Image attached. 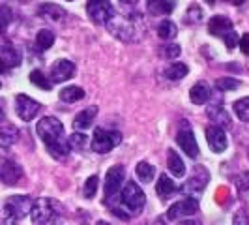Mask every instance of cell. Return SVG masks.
I'll use <instances>...</instances> for the list:
<instances>
[{
  "label": "cell",
  "instance_id": "cell-34",
  "mask_svg": "<svg viewBox=\"0 0 249 225\" xmlns=\"http://www.w3.org/2000/svg\"><path fill=\"white\" fill-rule=\"evenodd\" d=\"M98 175H92L87 178V182H85V188H83V193H85V197L87 199H94V195H96V191H98Z\"/></svg>",
  "mask_w": 249,
  "mask_h": 225
},
{
  "label": "cell",
  "instance_id": "cell-24",
  "mask_svg": "<svg viewBox=\"0 0 249 225\" xmlns=\"http://www.w3.org/2000/svg\"><path fill=\"white\" fill-rule=\"evenodd\" d=\"M146 8L152 15H167L175 10L173 0H146Z\"/></svg>",
  "mask_w": 249,
  "mask_h": 225
},
{
  "label": "cell",
  "instance_id": "cell-13",
  "mask_svg": "<svg viewBox=\"0 0 249 225\" xmlns=\"http://www.w3.org/2000/svg\"><path fill=\"white\" fill-rule=\"evenodd\" d=\"M21 64V53L13 47L10 41H4L0 45V74L17 68Z\"/></svg>",
  "mask_w": 249,
  "mask_h": 225
},
{
  "label": "cell",
  "instance_id": "cell-19",
  "mask_svg": "<svg viewBox=\"0 0 249 225\" xmlns=\"http://www.w3.org/2000/svg\"><path fill=\"white\" fill-rule=\"evenodd\" d=\"M96 116H98V107H96V105H90V107L83 109V111L75 116L73 128L75 130H79V131H85L87 128H90V126L94 124Z\"/></svg>",
  "mask_w": 249,
  "mask_h": 225
},
{
  "label": "cell",
  "instance_id": "cell-17",
  "mask_svg": "<svg viewBox=\"0 0 249 225\" xmlns=\"http://www.w3.org/2000/svg\"><path fill=\"white\" fill-rule=\"evenodd\" d=\"M232 30H234L232 21L229 17H225V15H213L212 19H210V23H208V32L212 36L225 38L229 32H232Z\"/></svg>",
  "mask_w": 249,
  "mask_h": 225
},
{
  "label": "cell",
  "instance_id": "cell-22",
  "mask_svg": "<svg viewBox=\"0 0 249 225\" xmlns=\"http://www.w3.org/2000/svg\"><path fill=\"white\" fill-rule=\"evenodd\" d=\"M176 189H178V186L175 184V180L169 175L161 173V175H160V180H158V186H156L158 195H160L161 199H169L173 193H176Z\"/></svg>",
  "mask_w": 249,
  "mask_h": 225
},
{
  "label": "cell",
  "instance_id": "cell-8",
  "mask_svg": "<svg viewBox=\"0 0 249 225\" xmlns=\"http://www.w3.org/2000/svg\"><path fill=\"white\" fill-rule=\"evenodd\" d=\"M125 169L122 165H114L109 169V173L105 176V205L109 206L112 201L118 197L120 189H122V180H124Z\"/></svg>",
  "mask_w": 249,
  "mask_h": 225
},
{
  "label": "cell",
  "instance_id": "cell-21",
  "mask_svg": "<svg viewBox=\"0 0 249 225\" xmlns=\"http://www.w3.org/2000/svg\"><path fill=\"white\" fill-rule=\"evenodd\" d=\"M208 118L212 120V126H217V128H229L231 126V116L229 112L225 111L221 105H213L208 109Z\"/></svg>",
  "mask_w": 249,
  "mask_h": 225
},
{
  "label": "cell",
  "instance_id": "cell-33",
  "mask_svg": "<svg viewBox=\"0 0 249 225\" xmlns=\"http://www.w3.org/2000/svg\"><path fill=\"white\" fill-rule=\"evenodd\" d=\"M87 143H88V137L87 133H83V131H77V133L70 135V139H68L70 150H83L87 147Z\"/></svg>",
  "mask_w": 249,
  "mask_h": 225
},
{
  "label": "cell",
  "instance_id": "cell-2",
  "mask_svg": "<svg viewBox=\"0 0 249 225\" xmlns=\"http://www.w3.org/2000/svg\"><path fill=\"white\" fill-rule=\"evenodd\" d=\"M144 205H146V195H144V191L139 188L137 182L129 180V182H125V186L120 189L118 197L114 199V205H111L109 208H111L116 216H120L122 220H129V218L139 216V214L142 212Z\"/></svg>",
  "mask_w": 249,
  "mask_h": 225
},
{
  "label": "cell",
  "instance_id": "cell-14",
  "mask_svg": "<svg viewBox=\"0 0 249 225\" xmlns=\"http://www.w3.org/2000/svg\"><path fill=\"white\" fill-rule=\"evenodd\" d=\"M23 176V169L17 162H13L10 158L0 160V180L8 186H13L19 182V178Z\"/></svg>",
  "mask_w": 249,
  "mask_h": 225
},
{
  "label": "cell",
  "instance_id": "cell-16",
  "mask_svg": "<svg viewBox=\"0 0 249 225\" xmlns=\"http://www.w3.org/2000/svg\"><path fill=\"white\" fill-rule=\"evenodd\" d=\"M206 141H208V147L212 152L215 154H221L225 152L227 149V133H225V130L221 128H217V126H208L206 128Z\"/></svg>",
  "mask_w": 249,
  "mask_h": 225
},
{
  "label": "cell",
  "instance_id": "cell-32",
  "mask_svg": "<svg viewBox=\"0 0 249 225\" xmlns=\"http://www.w3.org/2000/svg\"><path fill=\"white\" fill-rule=\"evenodd\" d=\"M30 81H32V85H36V87L41 88V90H51V88H53L51 81L45 77V74L39 72V70H34V72L30 74Z\"/></svg>",
  "mask_w": 249,
  "mask_h": 225
},
{
  "label": "cell",
  "instance_id": "cell-35",
  "mask_svg": "<svg viewBox=\"0 0 249 225\" xmlns=\"http://www.w3.org/2000/svg\"><path fill=\"white\" fill-rule=\"evenodd\" d=\"M186 19L189 25H199L200 21H202V10L199 8V4H191L187 8Z\"/></svg>",
  "mask_w": 249,
  "mask_h": 225
},
{
  "label": "cell",
  "instance_id": "cell-6",
  "mask_svg": "<svg viewBox=\"0 0 249 225\" xmlns=\"http://www.w3.org/2000/svg\"><path fill=\"white\" fill-rule=\"evenodd\" d=\"M122 141V133L116 130H105V128H96L94 137H92V150L98 154H107L114 147H118Z\"/></svg>",
  "mask_w": 249,
  "mask_h": 225
},
{
  "label": "cell",
  "instance_id": "cell-43",
  "mask_svg": "<svg viewBox=\"0 0 249 225\" xmlns=\"http://www.w3.org/2000/svg\"><path fill=\"white\" fill-rule=\"evenodd\" d=\"M118 2H120L122 6H125V8H133L139 0H118Z\"/></svg>",
  "mask_w": 249,
  "mask_h": 225
},
{
  "label": "cell",
  "instance_id": "cell-49",
  "mask_svg": "<svg viewBox=\"0 0 249 225\" xmlns=\"http://www.w3.org/2000/svg\"><path fill=\"white\" fill-rule=\"evenodd\" d=\"M0 87H2V83H0Z\"/></svg>",
  "mask_w": 249,
  "mask_h": 225
},
{
  "label": "cell",
  "instance_id": "cell-36",
  "mask_svg": "<svg viewBox=\"0 0 249 225\" xmlns=\"http://www.w3.org/2000/svg\"><path fill=\"white\" fill-rule=\"evenodd\" d=\"M215 87L221 92H229V90H236L240 87V83H238L236 79H232V77H221V79L215 81Z\"/></svg>",
  "mask_w": 249,
  "mask_h": 225
},
{
  "label": "cell",
  "instance_id": "cell-41",
  "mask_svg": "<svg viewBox=\"0 0 249 225\" xmlns=\"http://www.w3.org/2000/svg\"><path fill=\"white\" fill-rule=\"evenodd\" d=\"M234 225H249V214L246 210H238L234 214Z\"/></svg>",
  "mask_w": 249,
  "mask_h": 225
},
{
  "label": "cell",
  "instance_id": "cell-38",
  "mask_svg": "<svg viewBox=\"0 0 249 225\" xmlns=\"http://www.w3.org/2000/svg\"><path fill=\"white\" fill-rule=\"evenodd\" d=\"M234 182H236V186H238V191H240L242 195H248L249 193V173L238 175L236 178H234Z\"/></svg>",
  "mask_w": 249,
  "mask_h": 225
},
{
  "label": "cell",
  "instance_id": "cell-30",
  "mask_svg": "<svg viewBox=\"0 0 249 225\" xmlns=\"http://www.w3.org/2000/svg\"><path fill=\"white\" fill-rule=\"evenodd\" d=\"M158 34L161 39H173L178 34V26L173 21H163L161 25L158 26Z\"/></svg>",
  "mask_w": 249,
  "mask_h": 225
},
{
  "label": "cell",
  "instance_id": "cell-26",
  "mask_svg": "<svg viewBox=\"0 0 249 225\" xmlns=\"http://www.w3.org/2000/svg\"><path fill=\"white\" fill-rule=\"evenodd\" d=\"M19 139V130L13 124L0 126V143L2 145H13Z\"/></svg>",
  "mask_w": 249,
  "mask_h": 225
},
{
  "label": "cell",
  "instance_id": "cell-5",
  "mask_svg": "<svg viewBox=\"0 0 249 225\" xmlns=\"http://www.w3.org/2000/svg\"><path fill=\"white\" fill-rule=\"evenodd\" d=\"M32 222L36 225H49L53 224L58 216H60V203L56 199H49V197H41V199L34 201L32 205Z\"/></svg>",
  "mask_w": 249,
  "mask_h": 225
},
{
  "label": "cell",
  "instance_id": "cell-9",
  "mask_svg": "<svg viewBox=\"0 0 249 225\" xmlns=\"http://www.w3.org/2000/svg\"><path fill=\"white\" fill-rule=\"evenodd\" d=\"M208 180H210L208 171L199 165V167H195V171H193L191 178L182 186V193H184V195H189L191 199H197L200 193L204 191V188H206V184H208Z\"/></svg>",
  "mask_w": 249,
  "mask_h": 225
},
{
  "label": "cell",
  "instance_id": "cell-18",
  "mask_svg": "<svg viewBox=\"0 0 249 225\" xmlns=\"http://www.w3.org/2000/svg\"><path fill=\"white\" fill-rule=\"evenodd\" d=\"M37 15L49 23H60L62 19H66V10L56 4H41L37 10Z\"/></svg>",
  "mask_w": 249,
  "mask_h": 225
},
{
  "label": "cell",
  "instance_id": "cell-11",
  "mask_svg": "<svg viewBox=\"0 0 249 225\" xmlns=\"http://www.w3.org/2000/svg\"><path fill=\"white\" fill-rule=\"evenodd\" d=\"M39 109H41V105L36 100H32L30 96H26V94H17L15 96V112L19 114L21 120L30 122L32 118L37 116Z\"/></svg>",
  "mask_w": 249,
  "mask_h": 225
},
{
  "label": "cell",
  "instance_id": "cell-42",
  "mask_svg": "<svg viewBox=\"0 0 249 225\" xmlns=\"http://www.w3.org/2000/svg\"><path fill=\"white\" fill-rule=\"evenodd\" d=\"M238 45H240L242 53L249 56V34H244V36L240 38V43H238Z\"/></svg>",
  "mask_w": 249,
  "mask_h": 225
},
{
  "label": "cell",
  "instance_id": "cell-47",
  "mask_svg": "<svg viewBox=\"0 0 249 225\" xmlns=\"http://www.w3.org/2000/svg\"><path fill=\"white\" fill-rule=\"evenodd\" d=\"M96 225H111V224H107V222H98Z\"/></svg>",
  "mask_w": 249,
  "mask_h": 225
},
{
  "label": "cell",
  "instance_id": "cell-48",
  "mask_svg": "<svg viewBox=\"0 0 249 225\" xmlns=\"http://www.w3.org/2000/svg\"><path fill=\"white\" fill-rule=\"evenodd\" d=\"M206 2H208V4H210V6H212L213 2H215V0H206Z\"/></svg>",
  "mask_w": 249,
  "mask_h": 225
},
{
  "label": "cell",
  "instance_id": "cell-50",
  "mask_svg": "<svg viewBox=\"0 0 249 225\" xmlns=\"http://www.w3.org/2000/svg\"><path fill=\"white\" fill-rule=\"evenodd\" d=\"M68 2H70V0H68Z\"/></svg>",
  "mask_w": 249,
  "mask_h": 225
},
{
  "label": "cell",
  "instance_id": "cell-12",
  "mask_svg": "<svg viewBox=\"0 0 249 225\" xmlns=\"http://www.w3.org/2000/svg\"><path fill=\"white\" fill-rule=\"evenodd\" d=\"M199 212V203L197 199H182L175 203V205H171L169 206V210H167V218L169 220H182V218H187V216H193V214Z\"/></svg>",
  "mask_w": 249,
  "mask_h": 225
},
{
  "label": "cell",
  "instance_id": "cell-15",
  "mask_svg": "<svg viewBox=\"0 0 249 225\" xmlns=\"http://www.w3.org/2000/svg\"><path fill=\"white\" fill-rule=\"evenodd\" d=\"M75 75V64L71 60L60 58L51 66V83H64Z\"/></svg>",
  "mask_w": 249,
  "mask_h": 225
},
{
  "label": "cell",
  "instance_id": "cell-3",
  "mask_svg": "<svg viewBox=\"0 0 249 225\" xmlns=\"http://www.w3.org/2000/svg\"><path fill=\"white\" fill-rule=\"evenodd\" d=\"M107 30L122 41H139L146 32V26L139 15H112L107 23Z\"/></svg>",
  "mask_w": 249,
  "mask_h": 225
},
{
  "label": "cell",
  "instance_id": "cell-25",
  "mask_svg": "<svg viewBox=\"0 0 249 225\" xmlns=\"http://www.w3.org/2000/svg\"><path fill=\"white\" fill-rule=\"evenodd\" d=\"M85 98V90L81 87H75V85H70L60 90V100L64 103H75V101L83 100Z\"/></svg>",
  "mask_w": 249,
  "mask_h": 225
},
{
  "label": "cell",
  "instance_id": "cell-23",
  "mask_svg": "<svg viewBox=\"0 0 249 225\" xmlns=\"http://www.w3.org/2000/svg\"><path fill=\"white\" fill-rule=\"evenodd\" d=\"M167 167H169V171H171L175 176L186 175V165H184L182 158H180L173 149L167 150Z\"/></svg>",
  "mask_w": 249,
  "mask_h": 225
},
{
  "label": "cell",
  "instance_id": "cell-39",
  "mask_svg": "<svg viewBox=\"0 0 249 225\" xmlns=\"http://www.w3.org/2000/svg\"><path fill=\"white\" fill-rule=\"evenodd\" d=\"M223 41H225V45L229 47V49H234L238 43H240V38H238L236 34V30H232V32H229L227 36L223 38Z\"/></svg>",
  "mask_w": 249,
  "mask_h": 225
},
{
  "label": "cell",
  "instance_id": "cell-10",
  "mask_svg": "<svg viewBox=\"0 0 249 225\" xmlns=\"http://www.w3.org/2000/svg\"><path fill=\"white\" fill-rule=\"evenodd\" d=\"M176 143L180 145V149L184 150L189 158H197L199 156V145H197L195 133H193L191 126L187 124L186 120L180 122L178 133H176Z\"/></svg>",
  "mask_w": 249,
  "mask_h": 225
},
{
  "label": "cell",
  "instance_id": "cell-27",
  "mask_svg": "<svg viewBox=\"0 0 249 225\" xmlns=\"http://www.w3.org/2000/svg\"><path fill=\"white\" fill-rule=\"evenodd\" d=\"M187 72H189V68H187L186 64L175 62L165 70V75H167V79H171V81H180V79H184V77H186Z\"/></svg>",
  "mask_w": 249,
  "mask_h": 225
},
{
  "label": "cell",
  "instance_id": "cell-1",
  "mask_svg": "<svg viewBox=\"0 0 249 225\" xmlns=\"http://www.w3.org/2000/svg\"><path fill=\"white\" fill-rule=\"evenodd\" d=\"M36 131L39 139L43 141L45 149L53 158H64L70 152L68 139L64 137V126L54 116H43L36 126Z\"/></svg>",
  "mask_w": 249,
  "mask_h": 225
},
{
  "label": "cell",
  "instance_id": "cell-29",
  "mask_svg": "<svg viewBox=\"0 0 249 225\" xmlns=\"http://www.w3.org/2000/svg\"><path fill=\"white\" fill-rule=\"evenodd\" d=\"M53 43H54V34L47 30V28H43V30H39L36 34V45L37 49L41 51H47L53 47Z\"/></svg>",
  "mask_w": 249,
  "mask_h": 225
},
{
  "label": "cell",
  "instance_id": "cell-31",
  "mask_svg": "<svg viewBox=\"0 0 249 225\" xmlns=\"http://www.w3.org/2000/svg\"><path fill=\"white\" fill-rule=\"evenodd\" d=\"M234 114L242 122H249V98H240L234 101Z\"/></svg>",
  "mask_w": 249,
  "mask_h": 225
},
{
  "label": "cell",
  "instance_id": "cell-28",
  "mask_svg": "<svg viewBox=\"0 0 249 225\" xmlns=\"http://www.w3.org/2000/svg\"><path fill=\"white\" fill-rule=\"evenodd\" d=\"M135 173H137L139 180L142 182V184H148L154 180V175H156V169L150 165L148 162H139L137 163V169H135Z\"/></svg>",
  "mask_w": 249,
  "mask_h": 225
},
{
  "label": "cell",
  "instance_id": "cell-7",
  "mask_svg": "<svg viewBox=\"0 0 249 225\" xmlns=\"http://www.w3.org/2000/svg\"><path fill=\"white\" fill-rule=\"evenodd\" d=\"M87 15L94 25H107L109 19L114 15L111 0H88Z\"/></svg>",
  "mask_w": 249,
  "mask_h": 225
},
{
  "label": "cell",
  "instance_id": "cell-45",
  "mask_svg": "<svg viewBox=\"0 0 249 225\" xmlns=\"http://www.w3.org/2000/svg\"><path fill=\"white\" fill-rule=\"evenodd\" d=\"M6 118V111H4V101L0 100V122Z\"/></svg>",
  "mask_w": 249,
  "mask_h": 225
},
{
  "label": "cell",
  "instance_id": "cell-40",
  "mask_svg": "<svg viewBox=\"0 0 249 225\" xmlns=\"http://www.w3.org/2000/svg\"><path fill=\"white\" fill-rule=\"evenodd\" d=\"M178 55H180V45H176V43H171L163 49V56H167V58H176Z\"/></svg>",
  "mask_w": 249,
  "mask_h": 225
},
{
  "label": "cell",
  "instance_id": "cell-20",
  "mask_svg": "<svg viewBox=\"0 0 249 225\" xmlns=\"http://www.w3.org/2000/svg\"><path fill=\"white\" fill-rule=\"evenodd\" d=\"M210 98H212V88L208 87L204 81L193 85L191 90H189V100L193 101L195 105H204Z\"/></svg>",
  "mask_w": 249,
  "mask_h": 225
},
{
  "label": "cell",
  "instance_id": "cell-44",
  "mask_svg": "<svg viewBox=\"0 0 249 225\" xmlns=\"http://www.w3.org/2000/svg\"><path fill=\"white\" fill-rule=\"evenodd\" d=\"M178 225H202V224H200L199 220H191V218H189V220H182Z\"/></svg>",
  "mask_w": 249,
  "mask_h": 225
},
{
  "label": "cell",
  "instance_id": "cell-46",
  "mask_svg": "<svg viewBox=\"0 0 249 225\" xmlns=\"http://www.w3.org/2000/svg\"><path fill=\"white\" fill-rule=\"evenodd\" d=\"M225 2H229V4H234V6H238V4H244V0H225Z\"/></svg>",
  "mask_w": 249,
  "mask_h": 225
},
{
  "label": "cell",
  "instance_id": "cell-4",
  "mask_svg": "<svg viewBox=\"0 0 249 225\" xmlns=\"http://www.w3.org/2000/svg\"><path fill=\"white\" fill-rule=\"evenodd\" d=\"M34 201L28 195H12L8 197L2 206V224L4 225H19V222L32 210Z\"/></svg>",
  "mask_w": 249,
  "mask_h": 225
},
{
  "label": "cell",
  "instance_id": "cell-37",
  "mask_svg": "<svg viewBox=\"0 0 249 225\" xmlns=\"http://www.w3.org/2000/svg\"><path fill=\"white\" fill-rule=\"evenodd\" d=\"M12 17H13L12 10H10L8 6L0 4V32H4V30L8 28V25L12 23Z\"/></svg>",
  "mask_w": 249,
  "mask_h": 225
}]
</instances>
